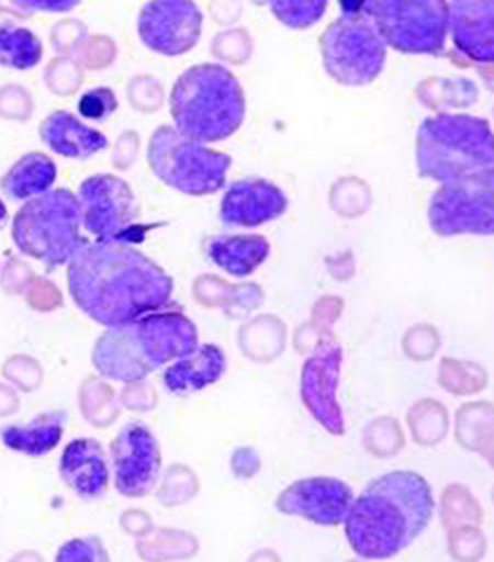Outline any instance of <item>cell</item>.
<instances>
[{
    "mask_svg": "<svg viewBox=\"0 0 494 562\" xmlns=\"http://www.w3.org/2000/svg\"><path fill=\"white\" fill-rule=\"evenodd\" d=\"M378 0H339L343 18L372 19Z\"/></svg>",
    "mask_w": 494,
    "mask_h": 562,
    "instance_id": "f1b7e54d",
    "label": "cell"
},
{
    "mask_svg": "<svg viewBox=\"0 0 494 562\" xmlns=\"http://www.w3.org/2000/svg\"><path fill=\"white\" fill-rule=\"evenodd\" d=\"M204 250L218 269L245 278L266 263L271 245L263 235H217L204 243Z\"/></svg>",
    "mask_w": 494,
    "mask_h": 562,
    "instance_id": "44dd1931",
    "label": "cell"
},
{
    "mask_svg": "<svg viewBox=\"0 0 494 562\" xmlns=\"http://www.w3.org/2000/svg\"><path fill=\"white\" fill-rule=\"evenodd\" d=\"M341 363V345H337L336 340H326L304 363L301 375L302 402L313 418L334 435L345 434V418L337 402Z\"/></svg>",
    "mask_w": 494,
    "mask_h": 562,
    "instance_id": "5bb4252c",
    "label": "cell"
},
{
    "mask_svg": "<svg viewBox=\"0 0 494 562\" xmlns=\"http://www.w3.org/2000/svg\"><path fill=\"white\" fill-rule=\"evenodd\" d=\"M59 475L80 498H101L110 485V469L101 442L94 439L71 440L59 459Z\"/></svg>",
    "mask_w": 494,
    "mask_h": 562,
    "instance_id": "ac0fdd59",
    "label": "cell"
},
{
    "mask_svg": "<svg viewBox=\"0 0 494 562\" xmlns=\"http://www.w3.org/2000/svg\"><path fill=\"white\" fill-rule=\"evenodd\" d=\"M43 59V43L34 32L13 23L0 24V67L30 70Z\"/></svg>",
    "mask_w": 494,
    "mask_h": 562,
    "instance_id": "cb8c5ba5",
    "label": "cell"
},
{
    "mask_svg": "<svg viewBox=\"0 0 494 562\" xmlns=\"http://www.w3.org/2000/svg\"><path fill=\"white\" fill-rule=\"evenodd\" d=\"M58 561H106L101 542L97 539H77L58 551Z\"/></svg>",
    "mask_w": 494,
    "mask_h": 562,
    "instance_id": "4316f807",
    "label": "cell"
},
{
    "mask_svg": "<svg viewBox=\"0 0 494 562\" xmlns=\"http://www.w3.org/2000/svg\"><path fill=\"white\" fill-rule=\"evenodd\" d=\"M199 346V331L180 311H153L108 328L93 350L94 369L108 380L134 383Z\"/></svg>",
    "mask_w": 494,
    "mask_h": 562,
    "instance_id": "3957f363",
    "label": "cell"
},
{
    "mask_svg": "<svg viewBox=\"0 0 494 562\" xmlns=\"http://www.w3.org/2000/svg\"><path fill=\"white\" fill-rule=\"evenodd\" d=\"M272 15L291 30L312 29L326 13L328 0H263Z\"/></svg>",
    "mask_w": 494,
    "mask_h": 562,
    "instance_id": "d4e9b609",
    "label": "cell"
},
{
    "mask_svg": "<svg viewBox=\"0 0 494 562\" xmlns=\"http://www.w3.org/2000/svg\"><path fill=\"white\" fill-rule=\"evenodd\" d=\"M436 499L423 475L396 470L380 475L352 499L345 535L353 553L363 559H391L424 533Z\"/></svg>",
    "mask_w": 494,
    "mask_h": 562,
    "instance_id": "7a4b0ae2",
    "label": "cell"
},
{
    "mask_svg": "<svg viewBox=\"0 0 494 562\" xmlns=\"http://www.w3.org/2000/svg\"><path fill=\"white\" fill-rule=\"evenodd\" d=\"M113 481L119 494L143 498L158 485L161 451L147 424L130 422L112 442Z\"/></svg>",
    "mask_w": 494,
    "mask_h": 562,
    "instance_id": "4fadbf2b",
    "label": "cell"
},
{
    "mask_svg": "<svg viewBox=\"0 0 494 562\" xmlns=\"http://www.w3.org/2000/svg\"><path fill=\"white\" fill-rule=\"evenodd\" d=\"M67 288L75 304L106 328L130 323L171 300V276L128 243H83L69 259Z\"/></svg>",
    "mask_w": 494,
    "mask_h": 562,
    "instance_id": "6da1fadb",
    "label": "cell"
},
{
    "mask_svg": "<svg viewBox=\"0 0 494 562\" xmlns=\"http://www.w3.org/2000/svg\"><path fill=\"white\" fill-rule=\"evenodd\" d=\"M288 205V196L274 183L263 178H245L226 189L218 217L232 228H256L282 217Z\"/></svg>",
    "mask_w": 494,
    "mask_h": 562,
    "instance_id": "2e32d148",
    "label": "cell"
},
{
    "mask_svg": "<svg viewBox=\"0 0 494 562\" xmlns=\"http://www.w3.org/2000/svg\"><path fill=\"white\" fill-rule=\"evenodd\" d=\"M67 415L64 411L42 413L26 424H10L0 429V440L8 450L23 456L43 457L59 445L64 437Z\"/></svg>",
    "mask_w": 494,
    "mask_h": 562,
    "instance_id": "7402d4cb",
    "label": "cell"
},
{
    "mask_svg": "<svg viewBox=\"0 0 494 562\" xmlns=\"http://www.w3.org/2000/svg\"><path fill=\"white\" fill-rule=\"evenodd\" d=\"M493 193L494 175L442 183L428 205L430 228L442 237L493 234Z\"/></svg>",
    "mask_w": 494,
    "mask_h": 562,
    "instance_id": "8fae6325",
    "label": "cell"
},
{
    "mask_svg": "<svg viewBox=\"0 0 494 562\" xmlns=\"http://www.w3.org/2000/svg\"><path fill=\"white\" fill-rule=\"evenodd\" d=\"M58 176L54 159L45 153L24 154L0 180V189L8 199L26 202L53 188Z\"/></svg>",
    "mask_w": 494,
    "mask_h": 562,
    "instance_id": "603a6c76",
    "label": "cell"
},
{
    "mask_svg": "<svg viewBox=\"0 0 494 562\" xmlns=\"http://www.w3.org/2000/svg\"><path fill=\"white\" fill-rule=\"evenodd\" d=\"M82 226L97 240L134 243L142 240L147 226H137L136 196L128 183L115 175H94L78 189Z\"/></svg>",
    "mask_w": 494,
    "mask_h": 562,
    "instance_id": "30bf717a",
    "label": "cell"
},
{
    "mask_svg": "<svg viewBox=\"0 0 494 562\" xmlns=\"http://www.w3.org/2000/svg\"><path fill=\"white\" fill-rule=\"evenodd\" d=\"M119 100L110 88L89 89L78 100V113L93 123H104L117 112Z\"/></svg>",
    "mask_w": 494,
    "mask_h": 562,
    "instance_id": "484cf974",
    "label": "cell"
},
{
    "mask_svg": "<svg viewBox=\"0 0 494 562\" xmlns=\"http://www.w3.org/2000/svg\"><path fill=\"white\" fill-rule=\"evenodd\" d=\"M82 211L71 189H48L26 200L13 218L12 237L24 256L42 261L48 270L69 263L86 243L80 234Z\"/></svg>",
    "mask_w": 494,
    "mask_h": 562,
    "instance_id": "8992f818",
    "label": "cell"
},
{
    "mask_svg": "<svg viewBox=\"0 0 494 562\" xmlns=\"http://www.w3.org/2000/svg\"><path fill=\"white\" fill-rule=\"evenodd\" d=\"M8 221V207L2 200H0V228L4 226V223Z\"/></svg>",
    "mask_w": 494,
    "mask_h": 562,
    "instance_id": "f546056e",
    "label": "cell"
},
{
    "mask_svg": "<svg viewBox=\"0 0 494 562\" xmlns=\"http://www.w3.org/2000/svg\"><path fill=\"white\" fill-rule=\"evenodd\" d=\"M448 32L456 50L474 64L494 59V0H452L448 7Z\"/></svg>",
    "mask_w": 494,
    "mask_h": 562,
    "instance_id": "e0dca14e",
    "label": "cell"
},
{
    "mask_svg": "<svg viewBox=\"0 0 494 562\" xmlns=\"http://www.w3.org/2000/svg\"><path fill=\"white\" fill-rule=\"evenodd\" d=\"M353 492L336 477H307L278 496L277 507L283 515L302 516L318 526H339L347 518Z\"/></svg>",
    "mask_w": 494,
    "mask_h": 562,
    "instance_id": "9a60e30c",
    "label": "cell"
},
{
    "mask_svg": "<svg viewBox=\"0 0 494 562\" xmlns=\"http://www.w3.org/2000/svg\"><path fill=\"white\" fill-rule=\"evenodd\" d=\"M169 104L175 128L201 143L228 139L247 113L242 82L218 64L189 67L172 86Z\"/></svg>",
    "mask_w": 494,
    "mask_h": 562,
    "instance_id": "277c9868",
    "label": "cell"
},
{
    "mask_svg": "<svg viewBox=\"0 0 494 562\" xmlns=\"http://www.w3.org/2000/svg\"><path fill=\"white\" fill-rule=\"evenodd\" d=\"M15 2L26 12L67 13L75 10L82 0H15Z\"/></svg>",
    "mask_w": 494,
    "mask_h": 562,
    "instance_id": "83f0119b",
    "label": "cell"
},
{
    "mask_svg": "<svg viewBox=\"0 0 494 562\" xmlns=\"http://www.w3.org/2000/svg\"><path fill=\"white\" fill-rule=\"evenodd\" d=\"M147 161L159 182L189 196L221 191L232 167L228 154L212 150L169 124L159 126L148 140Z\"/></svg>",
    "mask_w": 494,
    "mask_h": 562,
    "instance_id": "52a82bcc",
    "label": "cell"
},
{
    "mask_svg": "<svg viewBox=\"0 0 494 562\" xmlns=\"http://www.w3.org/2000/svg\"><path fill=\"white\" fill-rule=\"evenodd\" d=\"M202 24L194 0H148L137 18V34L148 50L177 58L199 45Z\"/></svg>",
    "mask_w": 494,
    "mask_h": 562,
    "instance_id": "7c38bea8",
    "label": "cell"
},
{
    "mask_svg": "<svg viewBox=\"0 0 494 562\" xmlns=\"http://www.w3.org/2000/svg\"><path fill=\"white\" fill-rule=\"evenodd\" d=\"M372 19L385 45L396 53H445L448 0H378Z\"/></svg>",
    "mask_w": 494,
    "mask_h": 562,
    "instance_id": "9c48e42d",
    "label": "cell"
},
{
    "mask_svg": "<svg viewBox=\"0 0 494 562\" xmlns=\"http://www.w3.org/2000/svg\"><path fill=\"white\" fill-rule=\"evenodd\" d=\"M40 137L61 158L89 159L110 147L106 135L82 123L75 113L58 110L40 124Z\"/></svg>",
    "mask_w": 494,
    "mask_h": 562,
    "instance_id": "d6986e66",
    "label": "cell"
},
{
    "mask_svg": "<svg viewBox=\"0 0 494 562\" xmlns=\"http://www.w3.org/2000/svg\"><path fill=\"white\" fill-rule=\"evenodd\" d=\"M226 372V356L217 345L197 346L165 370V389L172 394L188 396L217 383Z\"/></svg>",
    "mask_w": 494,
    "mask_h": 562,
    "instance_id": "ffe728a7",
    "label": "cell"
},
{
    "mask_svg": "<svg viewBox=\"0 0 494 562\" xmlns=\"http://www.w3.org/2000/svg\"><path fill=\"white\" fill-rule=\"evenodd\" d=\"M418 175L439 183L494 175L493 130L487 119L439 113L417 132Z\"/></svg>",
    "mask_w": 494,
    "mask_h": 562,
    "instance_id": "5b68a950",
    "label": "cell"
},
{
    "mask_svg": "<svg viewBox=\"0 0 494 562\" xmlns=\"http://www.w3.org/2000/svg\"><path fill=\"white\" fill-rule=\"evenodd\" d=\"M318 45L328 77L347 88L377 82L388 59V45L371 19H337L324 30Z\"/></svg>",
    "mask_w": 494,
    "mask_h": 562,
    "instance_id": "ba28073f",
    "label": "cell"
}]
</instances>
